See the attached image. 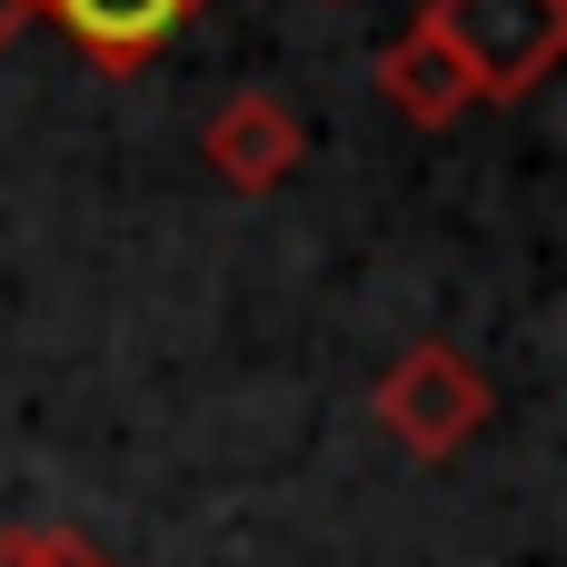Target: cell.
Segmentation results:
<instances>
[{
    "label": "cell",
    "instance_id": "5b68a950",
    "mask_svg": "<svg viewBox=\"0 0 567 567\" xmlns=\"http://www.w3.org/2000/svg\"><path fill=\"white\" fill-rule=\"evenodd\" d=\"M379 100H389L409 130H449V120H468V110H478V100H468V80H458V60H449L419 20L379 50Z\"/></svg>",
    "mask_w": 567,
    "mask_h": 567
},
{
    "label": "cell",
    "instance_id": "3957f363",
    "mask_svg": "<svg viewBox=\"0 0 567 567\" xmlns=\"http://www.w3.org/2000/svg\"><path fill=\"white\" fill-rule=\"evenodd\" d=\"M199 159H209V179H219V189L269 199V189H289V179H299L309 130H299V110H289L279 90H239V100H219V110H209Z\"/></svg>",
    "mask_w": 567,
    "mask_h": 567
},
{
    "label": "cell",
    "instance_id": "52a82bcc",
    "mask_svg": "<svg viewBox=\"0 0 567 567\" xmlns=\"http://www.w3.org/2000/svg\"><path fill=\"white\" fill-rule=\"evenodd\" d=\"M30 20H40V10H30V0H0V50H10V40H20V30H30Z\"/></svg>",
    "mask_w": 567,
    "mask_h": 567
},
{
    "label": "cell",
    "instance_id": "277c9868",
    "mask_svg": "<svg viewBox=\"0 0 567 567\" xmlns=\"http://www.w3.org/2000/svg\"><path fill=\"white\" fill-rule=\"evenodd\" d=\"M30 10H40L100 80H140V70H150L209 0H30Z\"/></svg>",
    "mask_w": 567,
    "mask_h": 567
},
{
    "label": "cell",
    "instance_id": "8992f818",
    "mask_svg": "<svg viewBox=\"0 0 567 567\" xmlns=\"http://www.w3.org/2000/svg\"><path fill=\"white\" fill-rule=\"evenodd\" d=\"M0 567H120V558L90 548L80 528H0Z\"/></svg>",
    "mask_w": 567,
    "mask_h": 567
},
{
    "label": "cell",
    "instance_id": "6da1fadb",
    "mask_svg": "<svg viewBox=\"0 0 567 567\" xmlns=\"http://www.w3.org/2000/svg\"><path fill=\"white\" fill-rule=\"evenodd\" d=\"M419 30L458 60L468 100H528L567 60V0H429Z\"/></svg>",
    "mask_w": 567,
    "mask_h": 567
},
{
    "label": "cell",
    "instance_id": "7a4b0ae2",
    "mask_svg": "<svg viewBox=\"0 0 567 567\" xmlns=\"http://www.w3.org/2000/svg\"><path fill=\"white\" fill-rule=\"evenodd\" d=\"M369 419H379L409 458H458V449L498 419V389H488V369H478L458 339H409V349L379 369Z\"/></svg>",
    "mask_w": 567,
    "mask_h": 567
}]
</instances>
